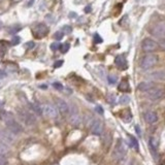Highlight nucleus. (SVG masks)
Listing matches in <instances>:
<instances>
[{"mask_svg":"<svg viewBox=\"0 0 165 165\" xmlns=\"http://www.w3.org/2000/svg\"><path fill=\"white\" fill-rule=\"evenodd\" d=\"M163 96H164V91H163V89H161V88L154 87L146 92V97H148L150 100H153V101L159 100V99H161Z\"/></svg>","mask_w":165,"mask_h":165,"instance_id":"9","label":"nucleus"},{"mask_svg":"<svg viewBox=\"0 0 165 165\" xmlns=\"http://www.w3.org/2000/svg\"><path fill=\"white\" fill-rule=\"evenodd\" d=\"M1 106H2V103H1V102H0V109H1Z\"/></svg>","mask_w":165,"mask_h":165,"instance_id":"41","label":"nucleus"},{"mask_svg":"<svg viewBox=\"0 0 165 165\" xmlns=\"http://www.w3.org/2000/svg\"><path fill=\"white\" fill-rule=\"evenodd\" d=\"M69 50V43H64V45H62L61 47H60V51H61L63 54H65L66 52H68Z\"/></svg>","mask_w":165,"mask_h":165,"instance_id":"25","label":"nucleus"},{"mask_svg":"<svg viewBox=\"0 0 165 165\" xmlns=\"http://www.w3.org/2000/svg\"><path fill=\"white\" fill-rule=\"evenodd\" d=\"M0 119L6 124L7 129L10 130V132H12L14 134H20V133L23 131L22 126L14 120V116L10 113L1 111H0Z\"/></svg>","mask_w":165,"mask_h":165,"instance_id":"1","label":"nucleus"},{"mask_svg":"<svg viewBox=\"0 0 165 165\" xmlns=\"http://www.w3.org/2000/svg\"><path fill=\"white\" fill-rule=\"evenodd\" d=\"M60 47H61V45H59V43H52V45H51V49H52L53 51H56V50L60 49Z\"/></svg>","mask_w":165,"mask_h":165,"instance_id":"30","label":"nucleus"},{"mask_svg":"<svg viewBox=\"0 0 165 165\" xmlns=\"http://www.w3.org/2000/svg\"><path fill=\"white\" fill-rule=\"evenodd\" d=\"M62 64H63V60H59V61L55 62L54 67H55V68H58V67H61Z\"/></svg>","mask_w":165,"mask_h":165,"instance_id":"32","label":"nucleus"},{"mask_svg":"<svg viewBox=\"0 0 165 165\" xmlns=\"http://www.w3.org/2000/svg\"><path fill=\"white\" fill-rule=\"evenodd\" d=\"M126 156V148L123 144V142L121 139H119V142H117V146L115 148L113 151V157L117 161H122L123 159L125 158Z\"/></svg>","mask_w":165,"mask_h":165,"instance_id":"4","label":"nucleus"},{"mask_svg":"<svg viewBox=\"0 0 165 165\" xmlns=\"http://www.w3.org/2000/svg\"><path fill=\"white\" fill-rule=\"evenodd\" d=\"M69 122L73 126H78L82 123V118H80L76 105L69 106Z\"/></svg>","mask_w":165,"mask_h":165,"instance_id":"5","label":"nucleus"},{"mask_svg":"<svg viewBox=\"0 0 165 165\" xmlns=\"http://www.w3.org/2000/svg\"><path fill=\"white\" fill-rule=\"evenodd\" d=\"M160 45V47L163 50V51H165V40H163V41H161V43H160V45Z\"/></svg>","mask_w":165,"mask_h":165,"instance_id":"36","label":"nucleus"},{"mask_svg":"<svg viewBox=\"0 0 165 165\" xmlns=\"http://www.w3.org/2000/svg\"><path fill=\"white\" fill-rule=\"evenodd\" d=\"M158 47V43H156L155 40L151 39V38H144L142 43V49L144 52L151 53L156 51Z\"/></svg>","mask_w":165,"mask_h":165,"instance_id":"7","label":"nucleus"},{"mask_svg":"<svg viewBox=\"0 0 165 165\" xmlns=\"http://www.w3.org/2000/svg\"><path fill=\"white\" fill-rule=\"evenodd\" d=\"M7 154H8V148H7L6 144L0 142V157L5 158V156H7Z\"/></svg>","mask_w":165,"mask_h":165,"instance_id":"21","label":"nucleus"},{"mask_svg":"<svg viewBox=\"0 0 165 165\" xmlns=\"http://www.w3.org/2000/svg\"><path fill=\"white\" fill-rule=\"evenodd\" d=\"M129 138H130V142H131V146H133L136 151H138L139 146H138V142H137V139L134 138L133 136H129Z\"/></svg>","mask_w":165,"mask_h":165,"instance_id":"22","label":"nucleus"},{"mask_svg":"<svg viewBox=\"0 0 165 165\" xmlns=\"http://www.w3.org/2000/svg\"><path fill=\"white\" fill-rule=\"evenodd\" d=\"M0 27H1V22H0Z\"/></svg>","mask_w":165,"mask_h":165,"instance_id":"42","label":"nucleus"},{"mask_svg":"<svg viewBox=\"0 0 165 165\" xmlns=\"http://www.w3.org/2000/svg\"><path fill=\"white\" fill-rule=\"evenodd\" d=\"M148 144H150V150H151L152 152L155 153V152L158 150L159 142L155 137H150V139H148Z\"/></svg>","mask_w":165,"mask_h":165,"instance_id":"19","label":"nucleus"},{"mask_svg":"<svg viewBox=\"0 0 165 165\" xmlns=\"http://www.w3.org/2000/svg\"><path fill=\"white\" fill-rule=\"evenodd\" d=\"M144 117L146 122L148 123V124H155L158 121V116L154 111H146V113H144Z\"/></svg>","mask_w":165,"mask_h":165,"instance_id":"16","label":"nucleus"},{"mask_svg":"<svg viewBox=\"0 0 165 165\" xmlns=\"http://www.w3.org/2000/svg\"><path fill=\"white\" fill-rule=\"evenodd\" d=\"M6 164H7V161L5 160V158L0 157V165H6Z\"/></svg>","mask_w":165,"mask_h":165,"instance_id":"35","label":"nucleus"},{"mask_svg":"<svg viewBox=\"0 0 165 165\" xmlns=\"http://www.w3.org/2000/svg\"><path fill=\"white\" fill-rule=\"evenodd\" d=\"M94 43H102V38L98 35V34H95L94 35Z\"/></svg>","mask_w":165,"mask_h":165,"instance_id":"29","label":"nucleus"},{"mask_svg":"<svg viewBox=\"0 0 165 165\" xmlns=\"http://www.w3.org/2000/svg\"><path fill=\"white\" fill-rule=\"evenodd\" d=\"M150 33L158 38H165V22H161L154 25L150 29Z\"/></svg>","mask_w":165,"mask_h":165,"instance_id":"6","label":"nucleus"},{"mask_svg":"<svg viewBox=\"0 0 165 165\" xmlns=\"http://www.w3.org/2000/svg\"><path fill=\"white\" fill-rule=\"evenodd\" d=\"M34 45H35V43H33V41H28V43H26V47H27V49H28V50L33 49V47H34Z\"/></svg>","mask_w":165,"mask_h":165,"instance_id":"31","label":"nucleus"},{"mask_svg":"<svg viewBox=\"0 0 165 165\" xmlns=\"http://www.w3.org/2000/svg\"><path fill=\"white\" fill-rule=\"evenodd\" d=\"M148 78H150V80H160V82H163V80H165V71H156V72L148 74Z\"/></svg>","mask_w":165,"mask_h":165,"instance_id":"14","label":"nucleus"},{"mask_svg":"<svg viewBox=\"0 0 165 165\" xmlns=\"http://www.w3.org/2000/svg\"><path fill=\"white\" fill-rule=\"evenodd\" d=\"M43 113H45L47 117L49 118H56L57 116H58V109L55 107L54 105L52 104H45L43 106Z\"/></svg>","mask_w":165,"mask_h":165,"instance_id":"10","label":"nucleus"},{"mask_svg":"<svg viewBox=\"0 0 165 165\" xmlns=\"http://www.w3.org/2000/svg\"><path fill=\"white\" fill-rule=\"evenodd\" d=\"M53 87H54L56 90H59V91L63 90V86H62V84H60V82H55L54 84H53Z\"/></svg>","mask_w":165,"mask_h":165,"instance_id":"27","label":"nucleus"},{"mask_svg":"<svg viewBox=\"0 0 165 165\" xmlns=\"http://www.w3.org/2000/svg\"><path fill=\"white\" fill-rule=\"evenodd\" d=\"M115 63H116V65L118 66L120 69H122V70H124V69H126L128 67L127 61H126L125 57L123 56V55H118V56L116 57Z\"/></svg>","mask_w":165,"mask_h":165,"instance_id":"15","label":"nucleus"},{"mask_svg":"<svg viewBox=\"0 0 165 165\" xmlns=\"http://www.w3.org/2000/svg\"><path fill=\"white\" fill-rule=\"evenodd\" d=\"M91 12V6H90V5H88V6L85 8V12Z\"/></svg>","mask_w":165,"mask_h":165,"instance_id":"38","label":"nucleus"},{"mask_svg":"<svg viewBox=\"0 0 165 165\" xmlns=\"http://www.w3.org/2000/svg\"><path fill=\"white\" fill-rule=\"evenodd\" d=\"M91 131L93 134L95 135H101L102 131H103V124L100 120H94L91 125Z\"/></svg>","mask_w":165,"mask_h":165,"instance_id":"11","label":"nucleus"},{"mask_svg":"<svg viewBox=\"0 0 165 165\" xmlns=\"http://www.w3.org/2000/svg\"><path fill=\"white\" fill-rule=\"evenodd\" d=\"M64 30H65V33H71V31H72V28H71L70 26H65L64 27Z\"/></svg>","mask_w":165,"mask_h":165,"instance_id":"33","label":"nucleus"},{"mask_svg":"<svg viewBox=\"0 0 165 165\" xmlns=\"http://www.w3.org/2000/svg\"><path fill=\"white\" fill-rule=\"evenodd\" d=\"M6 76V74H5L2 70H0V78H2V76Z\"/></svg>","mask_w":165,"mask_h":165,"instance_id":"39","label":"nucleus"},{"mask_svg":"<svg viewBox=\"0 0 165 165\" xmlns=\"http://www.w3.org/2000/svg\"><path fill=\"white\" fill-rule=\"evenodd\" d=\"M130 165H138V164H137L136 162H134V161H131V162H130Z\"/></svg>","mask_w":165,"mask_h":165,"instance_id":"40","label":"nucleus"},{"mask_svg":"<svg viewBox=\"0 0 165 165\" xmlns=\"http://www.w3.org/2000/svg\"><path fill=\"white\" fill-rule=\"evenodd\" d=\"M157 63H158V57L156 55L148 54L142 58L140 66H142V69H150L152 67H154Z\"/></svg>","mask_w":165,"mask_h":165,"instance_id":"3","label":"nucleus"},{"mask_svg":"<svg viewBox=\"0 0 165 165\" xmlns=\"http://www.w3.org/2000/svg\"><path fill=\"white\" fill-rule=\"evenodd\" d=\"M18 116L21 119V121L23 123H25L27 126H33L36 123V118L33 116V113H29L26 109H18Z\"/></svg>","mask_w":165,"mask_h":165,"instance_id":"2","label":"nucleus"},{"mask_svg":"<svg viewBox=\"0 0 165 165\" xmlns=\"http://www.w3.org/2000/svg\"><path fill=\"white\" fill-rule=\"evenodd\" d=\"M47 32H49V28L45 24H37L34 27V34L36 35V37H43V36L47 35Z\"/></svg>","mask_w":165,"mask_h":165,"instance_id":"12","label":"nucleus"},{"mask_svg":"<svg viewBox=\"0 0 165 165\" xmlns=\"http://www.w3.org/2000/svg\"><path fill=\"white\" fill-rule=\"evenodd\" d=\"M155 87V84H154L152 80H150V82H140L138 85V87H137V89L140 91V92H148V90H151L152 88Z\"/></svg>","mask_w":165,"mask_h":165,"instance_id":"17","label":"nucleus"},{"mask_svg":"<svg viewBox=\"0 0 165 165\" xmlns=\"http://www.w3.org/2000/svg\"><path fill=\"white\" fill-rule=\"evenodd\" d=\"M56 103H57V107H58V111H59L62 115H67V113H69V105L66 103L64 100H62V99H57Z\"/></svg>","mask_w":165,"mask_h":165,"instance_id":"13","label":"nucleus"},{"mask_svg":"<svg viewBox=\"0 0 165 165\" xmlns=\"http://www.w3.org/2000/svg\"><path fill=\"white\" fill-rule=\"evenodd\" d=\"M20 41H21V38H20L19 36H14V37L12 39V41H10V43H12V45H14L20 43Z\"/></svg>","mask_w":165,"mask_h":165,"instance_id":"28","label":"nucleus"},{"mask_svg":"<svg viewBox=\"0 0 165 165\" xmlns=\"http://www.w3.org/2000/svg\"><path fill=\"white\" fill-rule=\"evenodd\" d=\"M96 111L98 113H100V115H102V113H103V109H102L101 106H96Z\"/></svg>","mask_w":165,"mask_h":165,"instance_id":"34","label":"nucleus"},{"mask_svg":"<svg viewBox=\"0 0 165 165\" xmlns=\"http://www.w3.org/2000/svg\"><path fill=\"white\" fill-rule=\"evenodd\" d=\"M0 142L6 144H12L14 142V134L10 130L0 129Z\"/></svg>","mask_w":165,"mask_h":165,"instance_id":"8","label":"nucleus"},{"mask_svg":"<svg viewBox=\"0 0 165 165\" xmlns=\"http://www.w3.org/2000/svg\"><path fill=\"white\" fill-rule=\"evenodd\" d=\"M119 90L120 91H123V92H129L130 91V86H129V84H128V82L127 80L124 78V80H122V82L119 84Z\"/></svg>","mask_w":165,"mask_h":165,"instance_id":"20","label":"nucleus"},{"mask_svg":"<svg viewBox=\"0 0 165 165\" xmlns=\"http://www.w3.org/2000/svg\"><path fill=\"white\" fill-rule=\"evenodd\" d=\"M107 82H109V84H111V85H113V84L117 82V76H109V78H107Z\"/></svg>","mask_w":165,"mask_h":165,"instance_id":"26","label":"nucleus"},{"mask_svg":"<svg viewBox=\"0 0 165 165\" xmlns=\"http://www.w3.org/2000/svg\"><path fill=\"white\" fill-rule=\"evenodd\" d=\"M129 101H130V98L127 95H123V96H121L120 99H119V102H120L121 104H127L129 103Z\"/></svg>","mask_w":165,"mask_h":165,"instance_id":"23","label":"nucleus"},{"mask_svg":"<svg viewBox=\"0 0 165 165\" xmlns=\"http://www.w3.org/2000/svg\"><path fill=\"white\" fill-rule=\"evenodd\" d=\"M33 2H34V0H28L27 1V6H31L33 4Z\"/></svg>","mask_w":165,"mask_h":165,"instance_id":"37","label":"nucleus"},{"mask_svg":"<svg viewBox=\"0 0 165 165\" xmlns=\"http://www.w3.org/2000/svg\"><path fill=\"white\" fill-rule=\"evenodd\" d=\"M29 106H30V109H32V111L35 115L37 116H41L43 113V107L37 103H29Z\"/></svg>","mask_w":165,"mask_h":165,"instance_id":"18","label":"nucleus"},{"mask_svg":"<svg viewBox=\"0 0 165 165\" xmlns=\"http://www.w3.org/2000/svg\"><path fill=\"white\" fill-rule=\"evenodd\" d=\"M64 36V32L63 31H57L56 33L54 34V38L56 40H61Z\"/></svg>","mask_w":165,"mask_h":165,"instance_id":"24","label":"nucleus"}]
</instances>
